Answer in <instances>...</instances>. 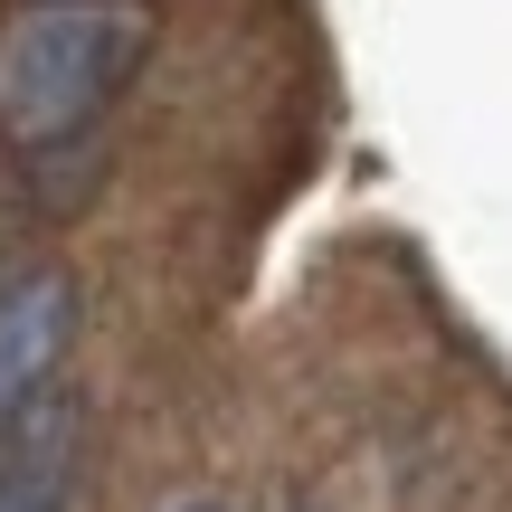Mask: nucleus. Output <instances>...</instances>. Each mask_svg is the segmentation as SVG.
I'll list each match as a JSON object with an SVG mask.
<instances>
[{"label": "nucleus", "mask_w": 512, "mask_h": 512, "mask_svg": "<svg viewBox=\"0 0 512 512\" xmlns=\"http://www.w3.org/2000/svg\"><path fill=\"white\" fill-rule=\"evenodd\" d=\"M171 512H219V503H171Z\"/></svg>", "instance_id": "3"}, {"label": "nucleus", "mask_w": 512, "mask_h": 512, "mask_svg": "<svg viewBox=\"0 0 512 512\" xmlns=\"http://www.w3.org/2000/svg\"><path fill=\"white\" fill-rule=\"evenodd\" d=\"M67 313L76 304L57 275H19L0 294V437H19L38 418V389H48L57 351H67Z\"/></svg>", "instance_id": "2"}, {"label": "nucleus", "mask_w": 512, "mask_h": 512, "mask_svg": "<svg viewBox=\"0 0 512 512\" xmlns=\"http://www.w3.org/2000/svg\"><path fill=\"white\" fill-rule=\"evenodd\" d=\"M133 57H143V19L114 10V0L29 10L0 48V114H10L19 143H57L86 114H105V95L133 76Z\"/></svg>", "instance_id": "1"}]
</instances>
